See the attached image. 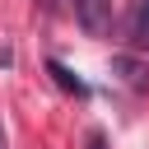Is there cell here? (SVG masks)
<instances>
[{"instance_id": "6da1fadb", "label": "cell", "mask_w": 149, "mask_h": 149, "mask_svg": "<svg viewBox=\"0 0 149 149\" xmlns=\"http://www.w3.org/2000/svg\"><path fill=\"white\" fill-rule=\"evenodd\" d=\"M74 19H79L88 33H107V19H112V0H74Z\"/></svg>"}, {"instance_id": "7a4b0ae2", "label": "cell", "mask_w": 149, "mask_h": 149, "mask_svg": "<svg viewBox=\"0 0 149 149\" xmlns=\"http://www.w3.org/2000/svg\"><path fill=\"white\" fill-rule=\"evenodd\" d=\"M130 42L135 47H149V0H140V9L130 19Z\"/></svg>"}, {"instance_id": "3957f363", "label": "cell", "mask_w": 149, "mask_h": 149, "mask_svg": "<svg viewBox=\"0 0 149 149\" xmlns=\"http://www.w3.org/2000/svg\"><path fill=\"white\" fill-rule=\"evenodd\" d=\"M51 74H56V79H61L65 88H74V93H84V84H79V79H74V74H70V70H65L61 61H51Z\"/></svg>"}, {"instance_id": "277c9868", "label": "cell", "mask_w": 149, "mask_h": 149, "mask_svg": "<svg viewBox=\"0 0 149 149\" xmlns=\"http://www.w3.org/2000/svg\"><path fill=\"white\" fill-rule=\"evenodd\" d=\"M88 149H102V140H98V135H93V140H88Z\"/></svg>"}, {"instance_id": "5b68a950", "label": "cell", "mask_w": 149, "mask_h": 149, "mask_svg": "<svg viewBox=\"0 0 149 149\" xmlns=\"http://www.w3.org/2000/svg\"><path fill=\"white\" fill-rule=\"evenodd\" d=\"M0 149H5V126H0Z\"/></svg>"}]
</instances>
